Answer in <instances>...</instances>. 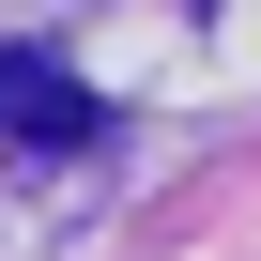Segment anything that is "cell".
I'll use <instances>...</instances> for the list:
<instances>
[{
	"instance_id": "cell-1",
	"label": "cell",
	"mask_w": 261,
	"mask_h": 261,
	"mask_svg": "<svg viewBox=\"0 0 261 261\" xmlns=\"http://www.w3.org/2000/svg\"><path fill=\"white\" fill-rule=\"evenodd\" d=\"M77 139H92V77L0 46V154H77Z\"/></svg>"
}]
</instances>
